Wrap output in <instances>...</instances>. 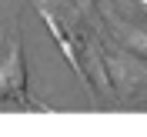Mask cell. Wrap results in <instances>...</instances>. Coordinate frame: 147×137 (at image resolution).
Instances as JSON below:
<instances>
[{"instance_id":"cell-1","label":"cell","mask_w":147,"mask_h":137,"mask_svg":"<svg viewBox=\"0 0 147 137\" xmlns=\"http://www.w3.org/2000/svg\"><path fill=\"white\" fill-rule=\"evenodd\" d=\"M0 107H20V110H47V104L34 101L27 90V60L24 44L13 37L7 60H0Z\"/></svg>"},{"instance_id":"cell-3","label":"cell","mask_w":147,"mask_h":137,"mask_svg":"<svg viewBox=\"0 0 147 137\" xmlns=\"http://www.w3.org/2000/svg\"><path fill=\"white\" fill-rule=\"evenodd\" d=\"M110 37L117 40V47L124 50L127 57H134V60H140V64H147V34L137 27H127V24H120V20H110Z\"/></svg>"},{"instance_id":"cell-4","label":"cell","mask_w":147,"mask_h":137,"mask_svg":"<svg viewBox=\"0 0 147 137\" xmlns=\"http://www.w3.org/2000/svg\"><path fill=\"white\" fill-rule=\"evenodd\" d=\"M80 7L84 10H94V0H80Z\"/></svg>"},{"instance_id":"cell-2","label":"cell","mask_w":147,"mask_h":137,"mask_svg":"<svg viewBox=\"0 0 147 137\" xmlns=\"http://www.w3.org/2000/svg\"><path fill=\"white\" fill-rule=\"evenodd\" d=\"M110 70V87H114V97H117L124 107H140L147 110V64H134V57L127 60H107Z\"/></svg>"}]
</instances>
